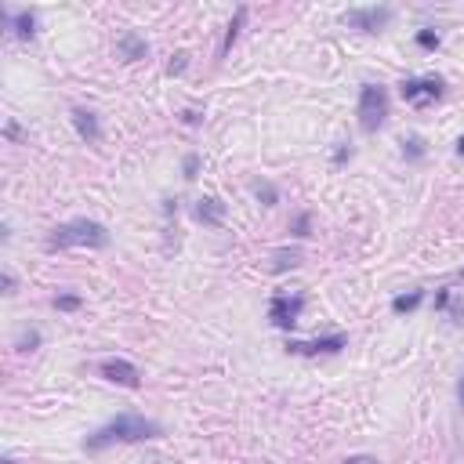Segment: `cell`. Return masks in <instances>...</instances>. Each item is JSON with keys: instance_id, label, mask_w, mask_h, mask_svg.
Here are the masks:
<instances>
[{"instance_id": "obj_1", "label": "cell", "mask_w": 464, "mask_h": 464, "mask_svg": "<svg viewBox=\"0 0 464 464\" xmlns=\"http://www.w3.org/2000/svg\"><path fill=\"white\" fill-rule=\"evenodd\" d=\"M163 428L156 421H145V417H135V414H120L105 424V428H98L95 435H91L84 447L87 450H105L113 447V442H145V439H160Z\"/></svg>"}, {"instance_id": "obj_2", "label": "cell", "mask_w": 464, "mask_h": 464, "mask_svg": "<svg viewBox=\"0 0 464 464\" xmlns=\"http://www.w3.org/2000/svg\"><path fill=\"white\" fill-rule=\"evenodd\" d=\"M47 247H109V232L105 225H98V221L91 218H77V221H66V225H59L51 236H47Z\"/></svg>"}, {"instance_id": "obj_3", "label": "cell", "mask_w": 464, "mask_h": 464, "mask_svg": "<svg viewBox=\"0 0 464 464\" xmlns=\"http://www.w3.org/2000/svg\"><path fill=\"white\" fill-rule=\"evenodd\" d=\"M384 117H388L384 87L363 84V91H359V127H363V131H377V127L384 124Z\"/></svg>"}, {"instance_id": "obj_4", "label": "cell", "mask_w": 464, "mask_h": 464, "mask_svg": "<svg viewBox=\"0 0 464 464\" xmlns=\"http://www.w3.org/2000/svg\"><path fill=\"white\" fill-rule=\"evenodd\" d=\"M301 308H305L301 294H276V298L269 301V320L280 330H294L298 320H301Z\"/></svg>"}, {"instance_id": "obj_5", "label": "cell", "mask_w": 464, "mask_h": 464, "mask_svg": "<svg viewBox=\"0 0 464 464\" xmlns=\"http://www.w3.org/2000/svg\"><path fill=\"white\" fill-rule=\"evenodd\" d=\"M399 95H403V102H410V105L435 102V98L442 95V80H439V77H414V80H403V84H399Z\"/></svg>"}, {"instance_id": "obj_6", "label": "cell", "mask_w": 464, "mask_h": 464, "mask_svg": "<svg viewBox=\"0 0 464 464\" xmlns=\"http://www.w3.org/2000/svg\"><path fill=\"white\" fill-rule=\"evenodd\" d=\"M348 345L345 334H330V338H315V341H287V352L294 356H334Z\"/></svg>"}, {"instance_id": "obj_7", "label": "cell", "mask_w": 464, "mask_h": 464, "mask_svg": "<svg viewBox=\"0 0 464 464\" xmlns=\"http://www.w3.org/2000/svg\"><path fill=\"white\" fill-rule=\"evenodd\" d=\"M98 374H102L105 381H113V384H124V388H138V384H142L138 366L127 363V359H102V363H98Z\"/></svg>"}, {"instance_id": "obj_8", "label": "cell", "mask_w": 464, "mask_h": 464, "mask_svg": "<svg viewBox=\"0 0 464 464\" xmlns=\"http://www.w3.org/2000/svg\"><path fill=\"white\" fill-rule=\"evenodd\" d=\"M388 18H392V11H388V8H359V11H348V26L366 29V33H377V29L388 26Z\"/></svg>"}, {"instance_id": "obj_9", "label": "cell", "mask_w": 464, "mask_h": 464, "mask_svg": "<svg viewBox=\"0 0 464 464\" xmlns=\"http://www.w3.org/2000/svg\"><path fill=\"white\" fill-rule=\"evenodd\" d=\"M73 127H77V135H80L84 142H91V145L102 138V131H98V117L91 113V109H84V105L73 109Z\"/></svg>"}, {"instance_id": "obj_10", "label": "cell", "mask_w": 464, "mask_h": 464, "mask_svg": "<svg viewBox=\"0 0 464 464\" xmlns=\"http://www.w3.org/2000/svg\"><path fill=\"white\" fill-rule=\"evenodd\" d=\"M221 218H225V203H221V200L203 196L196 203V221H203V225H221Z\"/></svg>"}, {"instance_id": "obj_11", "label": "cell", "mask_w": 464, "mask_h": 464, "mask_svg": "<svg viewBox=\"0 0 464 464\" xmlns=\"http://www.w3.org/2000/svg\"><path fill=\"white\" fill-rule=\"evenodd\" d=\"M145 51H149V44L142 40L138 33H127L124 40H120V59L124 62H135V59H145Z\"/></svg>"}, {"instance_id": "obj_12", "label": "cell", "mask_w": 464, "mask_h": 464, "mask_svg": "<svg viewBox=\"0 0 464 464\" xmlns=\"http://www.w3.org/2000/svg\"><path fill=\"white\" fill-rule=\"evenodd\" d=\"M8 18H11V29H15L18 40H29V36L36 33V18H33V11H18V15H8Z\"/></svg>"}, {"instance_id": "obj_13", "label": "cell", "mask_w": 464, "mask_h": 464, "mask_svg": "<svg viewBox=\"0 0 464 464\" xmlns=\"http://www.w3.org/2000/svg\"><path fill=\"white\" fill-rule=\"evenodd\" d=\"M298 265H301V250L280 247L272 254V272H287V269H298Z\"/></svg>"}, {"instance_id": "obj_14", "label": "cell", "mask_w": 464, "mask_h": 464, "mask_svg": "<svg viewBox=\"0 0 464 464\" xmlns=\"http://www.w3.org/2000/svg\"><path fill=\"white\" fill-rule=\"evenodd\" d=\"M247 22V8H236V18L229 22V29H225V44H221V59L232 51V44H236V36H239V26Z\"/></svg>"}, {"instance_id": "obj_15", "label": "cell", "mask_w": 464, "mask_h": 464, "mask_svg": "<svg viewBox=\"0 0 464 464\" xmlns=\"http://www.w3.org/2000/svg\"><path fill=\"white\" fill-rule=\"evenodd\" d=\"M424 301V290H410V294H399V298L392 301V312L403 315V312H414L417 305Z\"/></svg>"}, {"instance_id": "obj_16", "label": "cell", "mask_w": 464, "mask_h": 464, "mask_svg": "<svg viewBox=\"0 0 464 464\" xmlns=\"http://www.w3.org/2000/svg\"><path fill=\"white\" fill-rule=\"evenodd\" d=\"M254 196H257V200H265V207H272V203H280V193H276L269 181H257V185H254Z\"/></svg>"}, {"instance_id": "obj_17", "label": "cell", "mask_w": 464, "mask_h": 464, "mask_svg": "<svg viewBox=\"0 0 464 464\" xmlns=\"http://www.w3.org/2000/svg\"><path fill=\"white\" fill-rule=\"evenodd\" d=\"M36 345H40V334H36V330H22V334H18V341H15L18 352H33Z\"/></svg>"}, {"instance_id": "obj_18", "label": "cell", "mask_w": 464, "mask_h": 464, "mask_svg": "<svg viewBox=\"0 0 464 464\" xmlns=\"http://www.w3.org/2000/svg\"><path fill=\"white\" fill-rule=\"evenodd\" d=\"M54 305H59L62 312H77L84 301H80V294H59V298H54Z\"/></svg>"}, {"instance_id": "obj_19", "label": "cell", "mask_w": 464, "mask_h": 464, "mask_svg": "<svg viewBox=\"0 0 464 464\" xmlns=\"http://www.w3.org/2000/svg\"><path fill=\"white\" fill-rule=\"evenodd\" d=\"M181 174L189 178V181H193V178L200 174V156H196V153H189V156L181 160Z\"/></svg>"}, {"instance_id": "obj_20", "label": "cell", "mask_w": 464, "mask_h": 464, "mask_svg": "<svg viewBox=\"0 0 464 464\" xmlns=\"http://www.w3.org/2000/svg\"><path fill=\"white\" fill-rule=\"evenodd\" d=\"M417 44H421L424 51L439 47V33H435V29H421V33H417Z\"/></svg>"}, {"instance_id": "obj_21", "label": "cell", "mask_w": 464, "mask_h": 464, "mask_svg": "<svg viewBox=\"0 0 464 464\" xmlns=\"http://www.w3.org/2000/svg\"><path fill=\"white\" fill-rule=\"evenodd\" d=\"M185 66H189V54L178 51V54H174V62L167 66V73H171V77H178V73H185Z\"/></svg>"}, {"instance_id": "obj_22", "label": "cell", "mask_w": 464, "mask_h": 464, "mask_svg": "<svg viewBox=\"0 0 464 464\" xmlns=\"http://www.w3.org/2000/svg\"><path fill=\"white\" fill-rule=\"evenodd\" d=\"M308 225H312V218L298 214V218H294V236H308Z\"/></svg>"}, {"instance_id": "obj_23", "label": "cell", "mask_w": 464, "mask_h": 464, "mask_svg": "<svg viewBox=\"0 0 464 464\" xmlns=\"http://www.w3.org/2000/svg\"><path fill=\"white\" fill-rule=\"evenodd\" d=\"M341 464H377V457H370V454H356V457H345Z\"/></svg>"}, {"instance_id": "obj_24", "label": "cell", "mask_w": 464, "mask_h": 464, "mask_svg": "<svg viewBox=\"0 0 464 464\" xmlns=\"http://www.w3.org/2000/svg\"><path fill=\"white\" fill-rule=\"evenodd\" d=\"M406 145H410V149H406V153H410V160H417V156L424 153V149H421V145H424L421 138H410V142H406Z\"/></svg>"}, {"instance_id": "obj_25", "label": "cell", "mask_w": 464, "mask_h": 464, "mask_svg": "<svg viewBox=\"0 0 464 464\" xmlns=\"http://www.w3.org/2000/svg\"><path fill=\"white\" fill-rule=\"evenodd\" d=\"M181 124H200V113H196V109H185V113H181Z\"/></svg>"}, {"instance_id": "obj_26", "label": "cell", "mask_w": 464, "mask_h": 464, "mask_svg": "<svg viewBox=\"0 0 464 464\" xmlns=\"http://www.w3.org/2000/svg\"><path fill=\"white\" fill-rule=\"evenodd\" d=\"M348 156H352V149H348V145H341V149H338V153H334V163H345Z\"/></svg>"}, {"instance_id": "obj_27", "label": "cell", "mask_w": 464, "mask_h": 464, "mask_svg": "<svg viewBox=\"0 0 464 464\" xmlns=\"http://www.w3.org/2000/svg\"><path fill=\"white\" fill-rule=\"evenodd\" d=\"M4 290H8V294L15 290V276H11V272H4Z\"/></svg>"}, {"instance_id": "obj_28", "label": "cell", "mask_w": 464, "mask_h": 464, "mask_svg": "<svg viewBox=\"0 0 464 464\" xmlns=\"http://www.w3.org/2000/svg\"><path fill=\"white\" fill-rule=\"evenodd\" d=\"M457 153L464 156V135H461V142H457Z\"/></svg>"}, {"instance_id": "obj_29", "label": "cell", "mask_w": 464, "mask_h": 464, "mask_svg": "<svg viewBox=\"0 0 464 464\" xmlns=\"http://www.w3.org/2000/svg\"><path fill=\"white\" fill-rule=\"evenodd\" d=\"M461 399H464V381H461Z\"/></svg>"}]
</instances>
